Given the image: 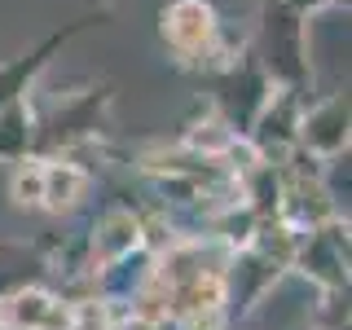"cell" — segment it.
Segmentation results:
<instances>
[{
  "mask_svg": "<svg viewBox=\"0 0 352 330\" xmlns=\"http://www.w3.org/2000/svg\"><path fill=\"white\" fill-rule=\"evenodd\" d=\"M172 40L176 44H194V40H203L207 36V9L203 5H194V0H185V5H176V14H172Z\"/></svg>",
  "mask_w": 352,
  "mask_h": 330,
  "instance_id": "1",
  "label": "cell"
}]
</instances>
